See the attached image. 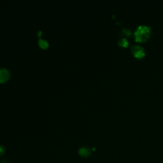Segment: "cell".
Segmentation results:
<instances>
[{
    "label": "cell",
    "mask_w": 163,
    "mask_h": 163,
    "mask_svg": "<svg viewBox=\"0 0 163 163\" xmlns=\"http://www.w3.org/2000/svg\"><path fill=\"white\" fill-rule=\"evenodd\" d=\"M41 33H42V32H41L40 31H39V32H38V34L39 35V36H40V35H41Z\"/></svg>",
    "instance_id": "9"
},
{
    "label": "cell",
    "mask_w": 163,
    "mask_h": 163,
    "mask_svg": "<svg viewBox=\"0 0 163 163\" xmlns=\"http://www.w3.org/2000/svg\"><path fill=\"white\" fill-rule=\"evenodd\" d=\"M131 52L136 58L142 59L145 56V49L139 45H134L131 48Z\"/></svg>",
    "instance_id": "2"
},
{
    "label": "cell",
    "mask_w": 163,
    "mask_h": 163,
    "mask_svg": "<svg viewBox=\"0 0 163 163\" xmlns=\"http://www.w3.org/2000/svg\"><path fill=\"white\" fill-rule=\"evenodd\" d=\"M38 44L41 48H43V49H46L48 47V43L47 41L43 39H40L38 40Z\"/></svg>",
    "instance_id": "7"
},
{
    "label": "cell",
    "mask_w": 163,
    "mask_h": 163,
    "mask_svg": "<svg viewBox=\"0 0 163 163\" xmlns=\"http://www.w3.org/2000/svg\"><path fill=\"white\" fill-rule=\"evenodd\" d=\"M1 163H5V162H1Z\"/></svg>",
    "instance_id": "10"
},
{
    "label": "cell",
    "mask_w": 163,
    "mask_h": 163,
    "mask_svg": "<svg viewBox=\"0 0 163 163\" xmlns=\"http://www.w3.org/2000/svg\"><path fill=\"white\" fill-rule=\"evenodd\" d=\"M135 38L137 42H145L150 38L151 28L146 25H140L135 31Z\"/></svg>",
    "instance_id": "1"
},
{
    "label": "cell",
    "mask_w": 163,
    "mask_h": 163,
    "mask_svg": "<svg viewBox=\"0 0 163 163\" xmlns=\"http://www.w3.org/2000/svg\"><path fill=\"white\" fill-rule=\"evenodd\" d=\"M121 34L125 37H130L132 36L133 32L131 29L128 28H124L121 30Z\"/></svg>",
    "instance_id": "6"
},
{
    "label": "cell",
    "mask_w": 163,
    "mask_h": 163,
    "mask_svg": "<svg viewBox=\"0 0 163 163\" xmlns=\"http://www.w3.org/2000/svg\"><path fill=\"white\" fill-rule=\"evenodd\" d=\"M78 153L82 157H88L91 155V150L87 147H82L80 149Z\"/></svg>",
    "instance_id": "4"
},
{
    "label": "cell",
    "mask_w": 163,
    "mask_h": 163,
    "mask_svg": "<svg viewBox=\"0 0 163 163\" xmlns=\"http://www.w3.org/2000/svg\"><path fill=\"white\" fill-rule=\"evenodd\" d=\"M10 73L9 70L6 68L0 69V83H5L9 80Z\"/></svg>",
    "instance_id": "3"
},
{
    "label": "cell",
    "mask_w": 163,
    "mask_h": 163,
    "mask_svg": "<svg viewBox=\"0 0 163 163\" xmlns=\"http://www.w3.org/2000/svg\"><path fill=\"white\" fill-rule=\"evenodd\" d=\"M118 45L122 47H127L129 46V42L125 38H121L117 41Z\"/></svg>",
    "instance_id": "5"
},
{
    "label": "cell",
    "mask_w": 163,
    "mask_h": 163,
    "mask_svg": "<svg viewBox=\"0 0 163 163\" xmlns=\"http://www.w3.org/2000/svg\"><path fill=\"white\" fill-rule=\"evenodd\" d=\"M5 148L3 146H0V157H1L5 153Z\"/></svg>",
    "instance_id": "8"
}]
</instances>
